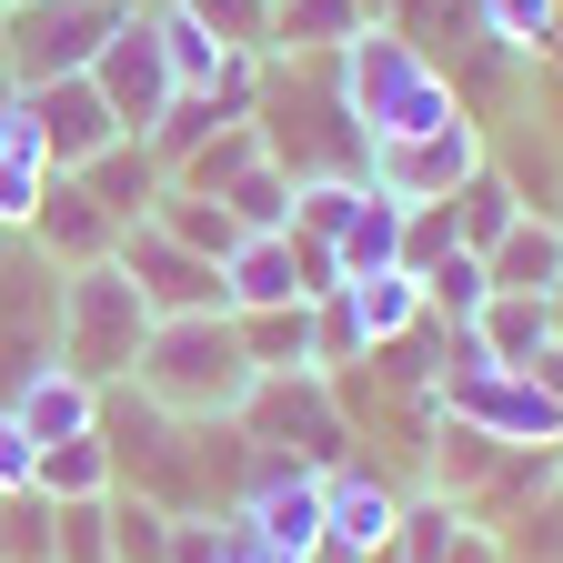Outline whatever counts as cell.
Returning a JSON list of instances; mask_svg holds the SVG:
<instances>
[{"mask_svg": "<svg viewBox=\"0 0 563 563\" xmlns=\"http://www.w3.org/2000/svg\"><path fill=\"white\" fill-rule=\"evenodd\" d=\"M232 514H242L262 543H282V553H322V473L282 463V453H252V483H242Z\"/></svg>", "mask_w": 563, "mask_h": 563, "instance_id": "13", "label": "cell"}, {"mask_svg": "<svg viewBox=\"0 0 563 563\" xmlns=\"http://www.w3.org/2000/svg\"><path fill=\"white\" fill-rule=\"evenodd\" d=\"M222 292H232V312L312 302V292H302V252H292V232H242V252L222 262Z\"/></svg>", "mask_w": 563, "mask_h": 563, "instance_id": "20", "label": "cell"}, {"mask_svg": "<svg viewBox=\"0 0 563 563\" xmlns=\"http://www.w3.org/2000/svg\"><path fill=\"white\" fill-rule=\"evenodd\" d=\"M463 342L483 352V363H514V373H523L533 352H553L563 332H553V302H533V292H493V302L463 322Z\"/></svg>", "mask_w": 563, "mask_h": 563, "instance_id": "23", "label": "cell"}, {"mask_svg": "<svg viewBox=\"0 0 563 563\" xmlns=\"http://www.w3.org/2000/svg\"><path fill=\"white\" fill-rule=\"evenodd\" d=\"M252 373H322L312 363V302H282V312H232Z\"/></svg>", "mask_w": 563, "mask_h": 563, "instance_id": "29", "label": "cell"}, {"mask_svg": "<svg viewBox=\"0 0 563 563\" xmlns=\"http://www.w3.org/2000/svg\"><path fill=\"white\" fill-rule=\"evenodd\" d=\"M332 262H342V282L402 272V201H383V191L363 181V201H352V222L332 232Z\"/></svg>", "mask_w": 563, "mask_h": 563, "instance_id": "25", "label": "cell"}, {"mask_svg": "<svg viewBox=\"0 0 563 563\" xmlns=\"http://www.w3.org/2000/svg\"><path fill=\"white\" fill-rule=\"evenodd\" d=\"M342 312H352V332H363V352H383V342H402V332H422V322H433V312H422V282H412V272L342 282Z\"/></svg>", "mask_w": 563, "mask_h": 563, "instance_id": "24", "label": "cell"}, {"mask_svg": "<svg viewBox=\"0 0 563 563\" xmlns=\"http://www.w3.org/2000/svg\"><path fill=\"white\" fill-rule=\"evenodd\" d=\"M111 262L131 272V292L152 302V322H181V312H232V292H222V262L181 252V242H172V232H152V222H131Z\"/></svg>", "mask_w": 563, "mask_h": 563, "instance_id": "9", "label": "cell"}, {"mask_svg": "<svg viewBox=\"0 0 563 563\" xmlns=\"http://www.w3.org/2000/svg\"><path fill=\"white\" fill-rule=\"evenodd\" d=\"M152 232H172L181 252H201V262H232L242 252V222H232V201H211V191H181V181H162V201H152Z\"/></svg>", "mask_w": 563, "mask_h": 563, "instance_id": "26", "label": "cell"}, {"mask_svg": "<svg viewBox=\"0 0 563 563\" xmlns=\"http://www.w3.org/2000/svg\"><path fill=\"white\" fill-rule=\"evenodd\" d=\"M51 342H60V272L21 242V252H0V352H11V373L51 363Z\"/></svg>", "mask_w": 563, "mask_h": 563, "instance_id": "15", "label": "cell"}, {"mask_svg": "<svg viewBox=\"0 0 563 563\" xmlns=\"http://www.w3.org/2000/svg\"><path fill=\"white\" fill-rule=\"evenodd\" d=\"M101 514H111V563H172V533H181L172 504H152V493H131V483H121Z\"/></svg>", "mask_w": 563, "mask_h": 563, "instance_id": "32", "label": "cell"}, {"mask_svg": "<svg viewBox=\"0 0 563 563\" xmlns=\"http://www.w3.org/2000/svg\"><path fill=\"white\" fill-rule=\"evenodd\" d=\"M162 181H172V172H162V152H152V141H131V131H121V141H101V152L81 162V191L111 211L121 232H131V222H152Z\"/></svg>", "mask_w": 563, "mask_h": 563, "instance_id": "19", "label": "cell"}, {"mask_svg": "<svg viewBox=\"0 0 563 563\" xmlns=\"http://www.w3.org/2000/svg\"><path fill=\"white\" fill-rule=\"evenodd\" d=\"M483 272H493V292H533V302H553V292H563V211L523 201V222L483 252Z\"/></svg>", "mask_w": 563, "mask_h": 563, "instance_id": "18", "label": "cell"}, {"mask_svg": "<svg viewBox=\"0 0 563 563\" xmlns=\"http://www.w3.org/2000/svg\"><path fill=\"white\" fill-rule=\"evenodd\" d=\"M252 131H262V162L292 172V181H363V162H373L352 111H342L332 60H272L262 101H252Z\"/></svg>", "mask_w": 563, "mask_h": 563, "instance_id": "1", "label": "cell"}, {"mask_svg": "<svg viewBox=\"0 0 563 563\" xmlns=\"http://www.w3.org/2000/svg\"><path fill=\"white\" fill-rule=\"evenodd\" d=\"M504 563H514V553H504ZM553 563H563V553H553Z\"/></svg>", "mask_w": 563, "mask_h": 563, "instance_id": "48", "label": "cell"}, {"mask_svg": "<svg viewBox=\"0 0 563 563\" xmlns=\"http://www.w3.org/2000/svg\"><path fill=\"white\" fill-rule=\"evenodd\" d=\"M0 563H60V504L51 493H0Z\"/></svg>", "mask_w": 563, "mask_h": 563, "instance_id": "35", "label": "cell"}, {"mask_svg": "<svg viewBox=\"0 0 563 563\" xmlns=\"http://www.w3.org/2000/svg\"><path fill=\"white\" fill-rule=\"evenodd\" d=\"M21 111V81H11V70H0V121H11Z\"/></svg>", "mask_w": 563, "mask_h": 563, "instance_id": "43", "label": "cell"}, {"mask_svg": "<svg viewBox=\"0 0 563 563\" xmlns=\"http://www.w3.org/2000/svg\"><path fill=\"white\" fill-rule=\"evenodd\" d=\"M252 162H262V131H252V121H222L211 141H191V152L172 162V181H181V191H211V201H222V191H232Z\"/></svg>", "mask_w": 563, "mask_h": 563, "instance_id": "31", "label": "cell"}, {"mask_svg": "<svg viewBox=\"0 0 563 563\" xmlns=\"http://www.w3.org/2000/svg\"><path fill=\"white\" fill-rule=\"evenodd\" d=\"M553 332H563V292H553Z\"/></svg>", "mask_w": 563, "mask_h": 563, "instance_id": "45", "label": "cell"}, {"mask_svg": "<svg viewBox=\"0 0 563 563\" xmlns=\"http://www.w3.org/2000/svg\"><path fill=\"white\" fill-rule=\"evenodd\" d=\"M222 201H232V222H242V232H292V172H272V162H252Z\"/></svg>", "mask_w": 563, "mask_h": 563, "instance_id": "36", "label": "cell"}, {"mask_svg": "<svg viewBox=\"0 0 563 563\" xmlns=\"http://www.w3.org/2000/svg\"><path fill=\"white\" fill-rule=\"evenodd\" d=\"M473 11H483V41L514 51V60L563 51V0H473Z\"/></svg>", "mask_w": 563, "mask_h": 563, "instance_id": "33", "label": "cell"}, {"mask_svg": "<svg viewBox=\"0 0 563 563\" xmlns=\"http://www.w3.org/2000/svg\"><path fill=\"white\" fill-rule=\"evenodd\" d=\"M41 493H51V504H101V493H121L101 422H91V433H70V443H41Z\"/></svg>", "mask_w": 563, "mask_h": 563, "instance_id": "30", "label": "cell"}, {"mask_svg": "<svg viewBox=\"0 0 563 563\" xmlns=\"http://www.w3.org/2000/svg\"><path fill=\"white\" fill-rule=\"evenodd\" d=\"M433 412L473 422V433L514 443V453H553V443H563V402H553L533 373H514V363H483L463 332H453V363L433 373Z\"/></svg>", "mask_w": 563, "mask_h": 563, "instance_id": "6", "label": "cell"}, {"mask_svg": "<svg viewBox=\"0 0 563 563\" xmlns=\"http://www.w3.org/2000/svg\"><path fill=\"white\" fill-rule=\"evenodd\" d=\"M51 272H91V262H111L121 252V222L81 191V172H51V191H41V211H31V232H21Z\"/></svg>", "mask_w": 563, "mask_h": 563, "instance_id": "14", "label": "cell"}, {"mask_svg": "<svg viewBox=\"0 0 563 563\" xmlns=\"http://www.w3.org/2000/svg\"><path fill=\"white\" fill-rule=\"evenodd\" d=\"M483 162H493V152H483V121H473V111H453V121L412 131V141H383V152L363 162V181H373L383 201H453Z\"/></svg>", "mask_w": 563, "mask_h": 563, "instance_id": "8", "label": "cell"}, {"mask_svg": "<svg viewBox=\"0 0 563 563\" xmlns=\"http://www.w3.org/2000/svg\"><path fill=\"white\" fill-rule=\"evenodd\" d=\"M483 302H493V272H483V252H443L433 272H422V312H433L443 332H463Z\"/></svg>", "mask_w": 563, "mask_h": 563, "instance_id": "34", "label": "cell"}, {"mask_svg": "<svg viewBox=\"0 0 563 563\" xmlns=\"http://www.w3.org/2000/svg\"><path fill=\"white\" fill-rule=\"evenodd\" d=\"M91 91L111 101V121L131 141H152V121L172 111V70H162V41H152V11H121L111 41L91 51Z\"/></svg>", "mask_w": 563, "mask_h": 563, "instance_id": "10", "label": "cell"}, {"mask_svg": "<svg viewBox=\"0 0 563 563\" xmlns=\"http://www.w3.org/2000/svg\"><path fill=\"white\" fill-rule=\"evenodd\" d=\"M232 422H242L252 453H282V463H302V473L352 463V402H342L332 373H262Z\"/></svg>", "mask_w": 563, "mask_h": 563, "instance_id": "5", "label": "cell"}, {"mask_svg": "<svg viewBox=\"0 0 563 563\" xmlns=\"http://www.w3.org/2000/svg\"><path fill=\"white\" fill-rule=\"evenodd\" d=\"M363 563H402V543H383V553H363Z\"/></svg>", "mask_w": 563, "mask_h": 563, "instance_id": "44", "label": "cell"}, {"mask_svg": "<svg viewBox=\"0 0 563 563\" xmlns=\"http://www.w3.org/2000/svg\"><path fill=\"white\" fill-rule=\"evenodd\" d=\"M393 523H402V483H383L373 463H332L322 473V553L312 563H363V553L393 543Z\"/></svg>", "mask_w": 563, "mask_h": 563, "instance_id": "11", "label": "cell"}, {"mask_svg": "<svg viewBox=\"0 0 563 563\" xmlns=\"http://www.w3.org/2000/svg\"><path fill=\"white\" fill-rule=\"evenodd\" d=\"M0 11H21V0H0Z\"/></svg>", "mask_w": 563, "mask_h": 563, "instance_id": "47", "label": "cell"}, {"mask_svg": "<svg viewBox=\"0 0 563 563\" xmlns=\"http://www.w3.org/2000/svg\"><path fill=\"white\" fill-rule=\"evenodd\" d=\"M352 201H363V181H292V232L302 242H332L352 222Z\"/></svg>", "mask_w": 563, "mask_h": 563, "instance_id": "40", "label": "cell"}, {"mask_svg": "<svg viewBox=\"0 0 563 563\" xmlns=\"http://www.w3.org/2000/svg\"><path fill=\"white\" fill-rule=\"evenodd\" d=\"M553 473H563V443H553Z\"/></svg>", "mask_w": 563, "mask_h": 563, "instance_id": "46", "label": "cell"}, {"mask_svg": "<svg viewBox=\"0 0 563 563\" xmlns=\"http://www.w3.org/2000/svg\"><path fill=\"white\" fill-rule=\"evenodd\" d=\"M41 191H51V152H41V131L11 111L0 121V232H31V211H41Z\"/></svg>", "mask_w": 563, "mask_h": 563, "instance_id": "27", "label": "cell"}, {"mask_svg": "<svg viewBox=\"0 0 563 563\" xmlns=\"http://www.w3.org/2000/svg\"><path fill=\"white\" fill-rule=\"evenodd\" d=\"M141 342H152V302L131 292V272L121 262H91V272H60V363L81 373V383H131L141 363Z\"/></svg>", "mask_w": 563, "mask_h": 563, "instance_id": "4", "label": "cell"}, {"mask_svg": "<svg viewBox=\"0 0 563 563\" xmlns=\"http://www.w3.org/2000/svg\"><path fill=\"white\" fill-rule=\"evenodd\" d=\"M152 41H162V70H172V91H222L232 70H252L232 41H211V31L181 11V0H162V11H152Z\"/></svg>", "mask_w": 563, "mask_h": 563, "instance_id": "22", "label": "cell"}, {"mask_svg": "<svg viewBox=\"0 0 563 563\" xmlns=\"http://www.w3.org/2000/svg\"><path fill=\"white\" fill-rule=\"evenodd\" d=\"M373 11L363 0H272V51L262 60H332L342 41H363Z\"/></svg>", "mask_w": 563, "mask_h": 563, "instance_id": "21", "label": "cell"}, {"mask_svg": "<svg viewBox=\"0 0 563 563\" xmlns=\"http://www.w3.org/2000/svg\"><path fill=\"white\" fill-rule=\"evenodd\" d=\"M101 504H60V563H111V514Z\"/></svg>", "mask_w": 563, "mask_h": 563, "instance_id": "41", "label": "cell"}, {"mask_svg": "<svg viewBox=\"0 0 563 563\" xmlns=\"http://www.w3.org/2000/svg\"><path fill=\"white\" fill-rule=\"evenodd\" d=\"M181 11H191L211 41H232L242 60H262V51H272V0H181Z\"/></svg>", "mask_w": 563, "mask_h": 563, "instance_id": "37", "label": "cell"}, {"mask_svg": "<svg viewBox=\"0 0 563 563\" xmlns=\"http://www.w3.org/2000/svg\"><path fill=\"white\" fill-rule=\"evenodd\" d=\"M111 21H121V0H21L0 21V70L11 81H70V70H91Z\"/></svg>", "mask_w": 563, "mask_h": 563, "instance_id": "7", "label": "cell"}, {"mask_svg": "<svg viewBox=\"0 0 563 563\" xmlns=\"http://www.w3.org/2000/svg\"><path fill=\"white\" fill-rule=\"evenodd\" d=\"M0 412H11L31 443H70V433H91V422H101V383H81V373L51 352V363L11 373V402H0Z\"/></svg>", "mask_w": 563, "mask_h": 563, "instance_id": "16", "label": "cell"}, {"mask_svg": "<svg viewBox=\"0 0 563 563\" xmlns=\"http://www.w3.org/2000/svg\"><path fill=\"white\" fill-rule=\"evenodd\" d=\"M393 543H402V563H504V543H493L463 504H443V493H402V523H393Z\"/></svg>", "mask_w": 563, "mask_h": 563, "instance_id": "17", "label": "cell"}, {"mask_svg": "<svg viewBox=\"0 0 563 563\" xmlns=\"http://www.w3.org/2000/svg\"><path fill=\"white\" fill-rule=\"evenodd\" d=\"M523 201H533V191H523L504 162H483V172L453 191V232H463V252H493V242H504V232L523 222Z\"/></svg>", "mask_w": 563, "mask_h": 563, "instance_id": "28", "label": "cell"}, {"mask_svg": "<svg viewBox=\"0 0 563 563\" xmlns=\"http://www.w3.org/2000/svg\"><path fill=\"white\" fill-rule=\"evenodd\" d=\"M0 493H41V443L0 412Z\"/></svg>", "mask_w": 563, "mask_h": 563, "instance_id": "42", "label": "cell"}, {"mask_svg": "<svg viewBox=\"0 0 563 563\" xmlns=\"http://www.w3.org/2000/svg\"><path fill=\"white\" fill-rule=\"evenodd\" d=\"M21 121L41 131V152H51V172H81L101 141H121V121H111V101L91 91V70H70V81H21Z\"/></svg>", "mask_w": 563, "mask_h": 563, "instance_id": "12", "label": "cell"}, {"mask_svg": "<svg viewBox=\"0 0 563 563\" xmlns=\"http://www.w3.org/2000/svg\"><path fill=\"white\" fill-rule=\"evenodd\" d=\"M443 252H463V232H453V201H402V272L422 282Z\"/></svg>", "mask_w": 563, "mask_h": 563, "instance_id": "38", "label": "cell"}, {"mask_svg": "<svg viewBox=\"0 0 563 563\" xmlns=\"http://www.w3.org/2000/svg\"><path fill=\"white\" fill-rule=\"evenodd\" d=\"M493 543H504L514 563H553V553H563V483L543 493V504H523V514H514L504 533H493Z\"/></svg>", "mask_w": 563, "mask_h": 563, "instance_id": "39", "label": "cell"}, {"mask_svg": "<svg viewBox=\"0 0 563 563\" xmlns=\"http://www.w3.org/2000/svg\"><path fill=\"white\" fill-rule=\"evenodd\" d=\"M332 81H342V111H352V131H363V152H383V141H412V131H433V121L463 111L453 70H443V60H422L393 21H373L363 41H342V51H332Z\"/></svg>", "mask_w": 563, "mask_h": 563, "instance_id": "2", "label": "cell"}, {"mask_svg": "<svg viewBox=\"0 0 563 563\" xmlns=\"http://www.w3.org/2000/svg\"><path fill=\"white\" fill-rule=\"evenodd\" d=\"M252 352L232 332V312H181V322H152V342H141V363H131V393L141 402H162L181 422H232L252 402Z\"/></svg>", "mask_w": 563, "mask_h": 563, "instance_id": "3", "label": "cell"}]
</instances>
